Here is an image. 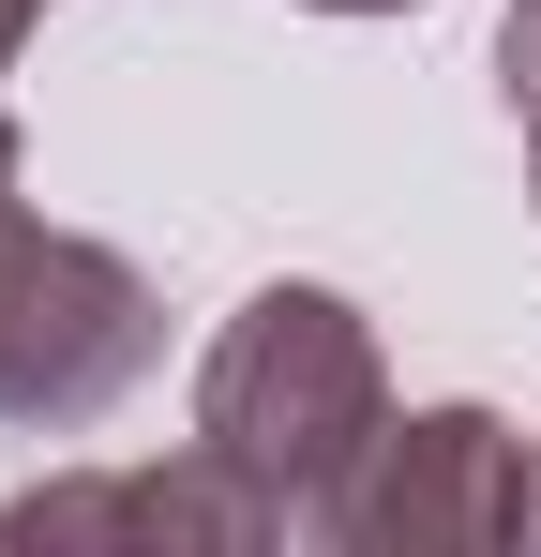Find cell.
<instances>
[{"instance_id":"3957f363","label":"cell","mask_w":541,"mask_h":557,"mask_svg":"<svg viewBox=\"0 0 541 557\" xmlns=\"http://www.w3.org/2000/svg\"><path fill=\"white\" fill-rule=\"evenodd\" d=\"M331 543L347 557H481L527 543V437L496 407H406L361 482L331 497Z\"/></svg>"},{"instance_id":"6da1fadb","label":"cell","mask_w":541,"mask_h":557,"mask_svg":"<svg viewBox=\"0 0 541 557\" xmlns=\"http://www.w3.org/2000/svg\"><path fill=\"white\" fill-rule=\"evenodd\" d=\"M376 437H391V376H376L361 301H331V286H256V301L211 332V362H196V453L241 467L286 528L331 543V497L361 482Z\"/></svg>"},{"instance_id":"9c48e42d","label":"cell","mask_w":541,"mask_h":557,"mask_svg":"<svg viewBox=\"0 0 541 557\" xmlns=\"http://www.w3.org/2000/svg\"><path fill=\"white\" fill-rule=\"evenodd\" d=\"M527 543H541V453H527Z\"/></svg>"},{"instance_id":"7a4b0ae2","label":"cell","mask_w":541,"mask_h":557,"mask_svg":"<svg viewBox=\"0 0 541 557\" xmlns=\"http://www.w3.org/2000/svg\"><path fill=\"white\" fill-rule=\"evenodd\" d=\"M151 347H166V301L136 286V257L46 226L15 317H0V422H15V437H76V422H105V407L151 376Z\"/></svg>"},{"instance_id":"5b68a950","label":"cell","mask_w":541,"mask_h":557,"mask_svg":"<svg viewBox=\"0 0 541 557\" xmlns=\"http://www.w3.org/2000/svg\"><path fill=\"white\" fill-rule=\"evenodd\" d=\"M496 91H512V121L541 151V0H512V30H496Z\"/></svg>"},{"instance_id":"52a82bcc","label":"cell","mask_w":541,"mask_h":557,"mask_svg":"<svg viewBox=\"0 0 541 557\" xmlns=\"http://www.w3.org/2000/svg\"><path fill=\"white\" fill-rule=\"evenodd\" d=\"M30 15H46V0H0V76H15V46H30Z\"/></svg>"},{"instance_id":"8992f818","label":"cell","mask_w":541,"mask_h":557,"mask_svg":"<svg viewBox=\"0 0 541 557\" xmlns=\"http://www.w3.org/2000/svg\"><path fill=\"white\" fill-rule=\"evenodd\" d=\"M30 242H46V226H30V196H15V121H0V317H15V286H30Z\"/></svg>"},{"instance_id":"ba28073f","label":"cell","mask_w":541,"mask_h":557,"mask_svg":"<svg viewBox=\"0 0 541 557\" xmlns=\"http://www.w3.org/2000/svg\"><path fill=\"white\" fill-rule=\"evenodd\" d=\"M316 15H406V0H316Z\"/></svg>"},{"instance_id":"277c9868","label":"cell","mask_w":541,"mask_h":557,"mask_svg":"<svg viewBox=\"0 0 541 557\" xmlns=\"http://www.w3.org/2000/svg\"><path fill=\"white\" fill-rule=\"evenodd\" d=\"M270 512L241 467L180 453V467H121V482H30L0 497V543H270Z\"/></svg>"}]
</instances>
